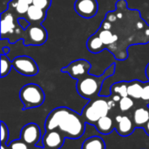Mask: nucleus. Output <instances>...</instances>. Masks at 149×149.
<instances>
[{
	"mask_svg": "<svg viewBox=\"0 0 149 149\" xmlns=\"http://www.w3.org/2000/svg\"><path fill=\"white\" fill-rule=\"evenodd\" d=\"M94 34L116 60L125 61L131 46L149 43V24L140 11L128 8L127 0H118L115 10L106 14Z\"/></svg>",
	"mask_w": 149,
	"mask_h": 149,
	"instance_id": "1",
	"label": "nucleus"
},
{
	"mask_svg": "<svg viewBox=\"0 0 149 149\" xmlns=\"http://www.w3.org/2000/svg\"><path fill=\"white\" fill-rule=\"evenodd\" d=\"M86 122L82 115L68 107H58L52 110L45 122V131L57 130L67 139H79L85 133Z\"/></svg>",
	"mask_w": 149,
	"mask_h": 149,
	"instance_id": "2",
	"label": "nucleus"
},
{
	"mask_svg": "<svg viewBox=\"0 0 149 149\" xmlns=\"http://www.w3.org/2000/svg\"><path fill=\"white\" fill-rule=\"evenodd\" d=\"M115 67V63H113L100 76L88 74L85 77L78 80L76 84V90L78 94L81 97L88 100L100 96L104 81L107 78L114 75Z\"/></svg>",
	"mask_w": 149,
	"mask_h": 149,
	"instance_id": "3",
	"label": "nucleus"
},
{
	"mask_svg": "<svg viewBox=\"0 0 149 149\" xmlns=\"http://www.w3.org/2000/svg\"><path fill=\"white\" fill-rule=\"evenodd\" d=\"M109 98L110 97H102L100 95L89 100L81 113L87 124L94 126L100 119L108 115L111 110L108 103Z\"/></svg>",
	"mask_w": 149,
	"mask_h": 149,
	"instance_id": "4",
	"label": "nucleus"
},
{
	"mask_svg": "<svg viewBox=\"0 0 149 149\" xmlns=\"http://www.w3.org/2000/svg\"><path fill=\"white\" fill-rule=\"evenodd\" d=\"M9 9L1 13V40L8 39L10 44L22 39L24 29L18 24V19Z\"/></svg>",
	"mask_w": 149,
	"mask_h": 149,
	"instance_id": "5",
	"label": "nucleus"
},
{
	"mask_svg": "<svg viewBox=\"0 0 149 149\" xmlns=\"http://www.w3.org/2000/svg\"><path fill=\"white\" fill-rule=\"evenodd\" d=\"M19 99L24 105L23 110L24 111L41 106L45 100V95L39 85L36 83H28L21 88L19 91Z\"/></svg>",
	"mask_w": 149,
	"mask_h": 149,
	"instance_id": "6",
	"label": "nucleus"
},
{
	"mask_svg": "<svg viewBox=\"0 0 149 149\" xmlns=\"http://www.w3.org/2000/svg\"><path fill=\"white\" fill-rule=\"evenodd\" d=\"M48 38V32L42 24H30L24 31L22 40L24 46H42Z\"/></svg>",
	"mask_w": 149,
	"mask_h": 149,
	"instance_id": "7",
	"label": "nucleus"
},
{
	"mask_svg": "<svg viewBox=\"0 0 149 149\" xmlns=\"http://www.w3.org/2000/svg\"><path fill=\"white\" fill-rule=\"evenodd\" d=\"M13 68L19 74L25 76H34L38 75L39 68L37 62L30 56L19 55L12 60Z\"/></svg>",
	"mask_w": 149,
	"mask_h": 149,
	"instance_id": "8",
	"label": "nucleus"
},
{
	"mask_svg": "<svg viewBox=\"0 0 149 149\" xmlns=\"http://www.w3.org/2000/svg\"><path fill=\"white\" fill-rule=\"evenodd\" d=\"M91 68L92 65L87 60L78 59L72 61L67 66L62 68L61 72L68 74L72 79L78 81L87 76Z\"/></svg>",
	"mask_w": 149,
	"mask_h": 149,
	"instance_id": "9",
	"label": "nucleus"
},
{
	"mask_svg": "<svg viewBox=\"0 0 149 149\" xmlns=\"http://www.w3.org/2000/svg\"><path fill=\"white\" fill-rule=\"evenodd\" d=\"M75 11L84 18H93L99 10L97 0H76L74 3Z\"/></svg>",
	"mask_w": 149,
	"mask_h": 149,
	"instance_id": "10",
	"label": "nucleus"
},
{
	"mask_svg": "<svg viewBox=\"0 0 149 149\" xmlns=\"http://www.w3.org/2000/svg\"><path fill=\"white\" fill-rule=\"evenodd\" d=\"M21 140L31 146H35L38 143L41 138V130L35 123L25 125L20 132Z\"/></svg>",
	"mask_w": 149,
	"mask_h": 149,
	"instance_id": "11",
	"label": "nucleus"
},
{
	"mask_svg": "<svg viewBox=\"0 0 149 149\" xmlns=\"http://www.w3.org/2000/svg\"><path fill=\"white\" fill-rule=\"evenodd\" d=\"M65 137L57 130L46 131L43 137V146L46 149H59L64 144Z\"/></svg>",
	"mask_w": 149,
	"mask_h": 149,
	"instance_id": "12",
	"label": "nucleus"
},
{
	"mask_svg": "<svg viewBox=\"0 0 149 149\" xmlns=\"http://www.w3.org/2000/svg\"><path fill=\"white\" fill-rule=\"evenodd\" d=\"M33 0H10L8 3V9L12 11L17 18H25L29 7L32 4Z\"/></svg>",
	"mask_w": 149,
	"mask_h": 149,
	"instance_id": "13",
	"label": "nucleus"
},
{
	"mask_svg": "<svg viewBox=\"0 0 149 149\" xmlns=\"http://www.w3.org/2000/svg\"><path fill=\"white\" fill-rule=\"evenodd\" d=\"M46 12L47 11L31 4L28 9L26 18L31 24H42L46 18Z\"/></svg>",
	"mask_w": 149,
	"mask_h": 149,
	"instance_id": "14",
	"label": "nucleus"
},
{
	"mask_svg": "<svg viewBox=\"0 0 149 149\" xmlns=\"http://www.w3.org/2000/svg\"><path fill=\"white\" fill-rule=\"evenodd\" d=\"M134 121L128 116H122L121 120L116 123L115 129L120 136L126 137L134 133Z\"/></svg>",
	"mask_w": 149,
	"mask_h": 149,
	"instance_id": "15",
	"label": "nucleus"
},
{
	"mask_svg": "<svg viewBox=\"0 0 149 149\" xmlns=\"http://www.w3.org/2000/svg\"><path fill=\"white\" fill-rule=\"evenodd\" d=\"M149 120V108L140 107L137 108L133 113V121L135 127H142L146 126Z\"/></svg>",
	"mask_w": 149,
	"mask_h": 149,
	"instance_id": "16",
	"label": "nucleus"
},
{
	"mask_svg": "<svg viewBox=\"0 0 149 149\" xmlns=\"http://www.w3.org/2000/svg\"><path fill=\"white\" fill-rule=\"evenodd\" d=\"M94 126L96 127L97 131L100 133L104 134V135L111 133L113 131V129L115 128V126L113 124V120L108 115L100 119L96 122Z\"/></svg>",
	"mask_w": 149,
	"mask_h": 149,
	"instance_id": "17",
	"label": "nucleus"
},
{
	"mask_svg": "<svg viewBox=\"0 0 149 149\" xmlns=\"http://www.w3.org/2000/svg\"><path fill=\"white\" fill-rule=\"evenodd\" d=\"M144 82H141L139 80H133L128 82L127 86V93L128 96L133 99H141V94L143 90Z\"/></svg>",
	"mask_w": 149,
	"mask_h": 149,
	"instance_id": "18",
	"label": "nucleus"
},
{
	"mask_svg": "<svg viewBox=\"0 0 149 149\" xmlns=\"http://www.w3.org/2000/svg\"><path fill=\"white\" fill-rule=\"evenodd\" d=\"M86 47H87V50L92 54H99V53H101L103 50H105V47H104L102 41L94 33L92 34L87 39Z\"/></svg>",
	"mask_w": 149,
	"mask_h": 149,
	"instance_id": "19",
	"label": "nucleus"
},
{
	"mask_svg": "<svg viewBox=\"0 0 149 149\" xmlns=\"http://www.w3.org/2000/svg\"><path fill=\"white\" fill-rule=\"evenodd\" d=\"M81 149H106V143L101 137L92 136L83 142Z\"/></svg>",
	"mask_w": 149,
	"mask_h": 149,
	"instance_id": "20",
	"label": "nucleus"
},
{
	"mask_svg": "<svg viewBox=\"0 0 149 149\" xmlns=\"http://www.w3.org/2000/svg\"><path fill=\"white\" fill-rule=\"evenodd\" d=\"M127 86H128V82H125V81L113 83L110 88L111 95H118L121 97H127L128 96Z\"/></svg>",
	"mask_w": 149,
	"mask_h": 149,
	"instance_id": "21",
	"label": "nucleus"
},
{
	"mask_svg": "<svg viewBox=\"0 0 149 149\" xmlns=\"http://www.w3.org/2000/svg\"><path fill=\"white\" fill-rule=\"evenodd\" d=\"M0 57H1V77L3 78L10 74L11 68H13V66H12V61H10L8 58L7 54H1Z\"/></svg>",
	"mask_w": 149,
	"mask_h": 149,
	"instance_id": "22",
	"label": "nucleus"
},
{
	"mask_svg": "<svg viewBox=\"0 0 149 149\" xmlns=\"http://www.w3.org/2000/svg\"><path fill=\"white\" fill-rule=\"evenodd\" d=\"M134 105V100L129 96L121 97V99L119 102V107L122 112H128L129 110H131L133 108Z\"/></svg>",
	"mask_w": 149,
	"mask_h": 149,
	"instance_id": "23",
	"label": "nucleus"
},
{
	"mask_svg": "<svg viewBox=\"0 0 149 149\" xmlns=\"http://www.w3.org/2000/svg\"><path fill=\"white\" fill-rule=\"evenodd\" d=\"M32 4L45 11H48L52 5V0H33Z\"/></svg>",
	"mask_w": 149,
	"mask_h": 149,
	"instance_id": "24",
	"label": "nucleus"
},
{
	"mask_svg": "<svg viewBox=\"0 0 149 149\" xmlns=\"http://www.w3.org/2000/svg\"><path fill=\"white\" fill-rule=\"evenodd\" d=\"M28 144L25 143L23 140H16L10 143L9 147L10 149H29Z\"/></svg>",
	"mask_w": 149,
	"mask_h": 149,
	"instance_id": "25",
	"label": "nucleus"
},
{
	"mask_svg": "<svg viewBox=\"0 0 149 149\" xmlns=\"http://www.w3.org/2000/svg\"><path fill=\"white\" fill-rule=\"evenodd\" d=\"M9 138V129L3 121H1V143L4 145Z\"/></svg>",
	"mask_w": 149,
	"mask_h": 149,
	"instance_id": "26",
	"label": "nucleus"
},
{
	"mask_svg": "<svg viewBox=\"0 0 149 149\" xmlns=\"http://www.w3.org/2000/svg\"><path fill=\"white\" fill-rule=\"evenodd\" d=\"M142 101H144L147 105H149V81L144 83L143 86V90L141 94V98Z\"/></svg>",
	"mask_w": 149,
	"mask_h": 149,
	"instance_id": "27",
	"label": "nucleus"
},
{
	"mask_svg": "<svg viewBox=\"0 0 149 149\" xmlns=\"http://www.w3.org/2000/svg\"><path fill=\"white\" fill-rule=\"evenodd\" d=\"M9 52H10V48L8 47H4L1 50V54H7Z\"/></svg>",
	"mask_w": 149,
	"mask_h": 149,
	"instance_id": "28",
	"label": "nucleus"
},
{
	"mask_svg": "<svg viewBox=\"0 0 149 149\" xmlns=\"http://www.w3.org/2000/svg\"><path fill=\"white\" fill-rule=\"evenodd\" d=\"M144 130H145V133L149 136V120L148 122L146 124V126H144Z\"/></svg>",
	"mask_w": 149,
	"mask_h": 149,
	"instance_id": "29",
	"label": "nucleus"
},
{
	"mask_svg": "<svg viewBox=\"0 0 149 149\" xmlns=\"http://www.w3.org/2000/svg\"><path fill=\"white\" fill-rule=\"evenodd\" d=\"M145 74H146V76H147V78L148 79V81H149V63L147 65V67H146Z\"/></svg>",
	"mask_w": 149,
	"mask_h": 149,
	"instance_id": "30",
	"label": "nucleus"
},
{
	"mask_svg": "<svg viewBox=\"0 0 149 149\" xmlns=\"http://www.w3.org/2000/svg\"><path fill=\"white\" fill-rule=\"evenodd\" d=\"M1 149H5V148H4V145H2V146H1Z\"/></svg>",
	"mask_w": 149,
	"mask_h": 149,
	"instance_id": "31",
	"label": "nucleus"
}]
</instances>
